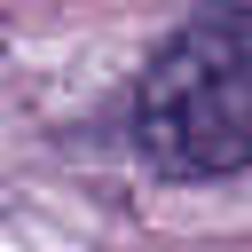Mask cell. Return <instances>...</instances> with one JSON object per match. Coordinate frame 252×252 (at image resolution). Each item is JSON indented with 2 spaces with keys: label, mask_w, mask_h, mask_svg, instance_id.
Returning a JSON list of instances; mask_svg holds the SVG:
<instances>
[{
  "label": "cell",
  "mask_w": 252,
  "mask_h": 252,
  "mask_svg": "<svg viewBox=\"0 0 252 252\" xmlns=\"http://www.w3.org/2000/svg\"><path fill=\"white\" fill-rule=\"evenodd\" d=\"M134 142L165 173H236L252 158V16L197 8L134 79Z\"/></svg>",
  "instance_id": "6da1fadb"
}]
</instances>
